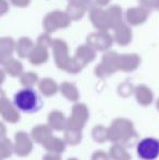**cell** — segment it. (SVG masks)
Returning <instances> with one entry per match:
<instances>
[{
	"label": "cell",
	"mask_w": 159,
	"mask_h": 160,
	"mask_svg": "<svg viewBox=\"0 0 159 160\" xmlns=\"http://www.w3.org/2000/svg\"><path fill=\"white\" fill-rule=\"evenodd\" d=\"M136 154L141 160H156L159 158V139L144 137L136 144Z\"/></svg>",
	"instance_id": "4"
},
{
	"label": "cell",
	"mask_w": 159,
	"mask_h": 160,
	"mask_svg": "<svg viewBox=\"0 0 159 160\" xmlns=\"http://www.w3.org/2000/svg\"><path fill=\"white\" fill-rule=\"evenodd\" d=\"M92 138L95 143L104 144L108 142V128L105 125L98 124L92 128Z\"/></svg>",
	"instance_id": "11"
},
{
	"label": "cell",
	"mask_w": 159,
	"mask_h": 160,
	"mask_svg": "<svg viewBox=\"0 0 159 160\" xmlns=\"http://www.w3.org/2000/svg\"><path fill=\"white\" fill-rule=\"evenodd\" d=\"M156 108H157V110L159 111V99L157 100V102H156Z\"/></svg>",
	"instance_id": "20"
},
{
	"label": "cell",
	"mask_w": 159,
	"mask_h": 160,
	"mask_svg": "<svg viewBox=\"0 0 159 160\" xmlns=\"http://www.w3.org/2000/svg\"><path fill=\"white\" fill-rule=\"evenodd\" d=\"M83 138L82 132H75V131H69L66 130L63 134V139L67 145L70 146H77L81 144Z\"/></svg>",
	"instance_id": "12"
},
{
	"label": "cell",
	"mask_w": 159,
	"mask_h": 160,
	"mask_svg": "<svg viewBox=\"0 0 159 160\" xmlns=\"http://www.w3.org/2000/svg\"><path fill=\"white\" fill-rule=\"evenodd\" d=\"M67 144L64 142L63 138H60L58 136H52L45 143V145L42 147L45 148V150L47 152V154H53V155H61L64 152L67 148Z\"/></svg>",
	"instance_id": "9"
},
{
	"label": "cell",
	"mask_w": 159,
	"mask_h": 160,
	"mask_svg": "<svg viewBox=\"0 0 159 160\" xmlns=\"http://www.w3.org/2000/svg\"><path fill=\"white\" fill-rule=\"evenodd\" d=\"M13 105L19 111L32 114L39 111L42 106V100L36 89L33 87H23L15 93Z\"/></svg>",
	"instance_id": "2"
},
{
	"label": "cell",
	"mask_w": 159,
	"mask_h": 160,
	"mask_svg": "<svg viewBox=\"0 0 159 160\" xmlns=\"http://www.w3.org/2000/svg\"><path fill=\"white\" fill-rule=\"evenodd\" d=\"M108 142L120 144L124 147L131 146L138 139L134 123L127 118H116L108 128Z\"/></svg>",
	"instance_id": "1"
},
{
	"label": "cell",
	"mask_w": 159,
	"mask_h": 160,
	"mask_svg": "<svg viewBox=\"0 0 159 160\" xmlns=\"http://www.w3.org/2000/svg\"><path fill=\"white\" fill-rule=\"evenodd\" d=\"M0 117L3 120V122L15 124L21 120L20 111L15 108L13 102L9 101L8 99H3L0 102Z\"/></svg>",
	"instance_id": "6"
},
{
	"label": "cell",
	"mask_w": 159,
	"mask_h": 160,
	"mask_svg": "<svg viewBox=\"0 0 159 160\" xmlns=\"http://www.w3.org/2000/svg\"><path fill=\"white\" fill-rule=\"evenodd\" d=\"M67 120H68V118L62 111L52 110L49 112L48 117H47V124L52 131L64 132L67 130Z\"/></svg>",
	"instance_id": "7"
},
{
	"label": "cell",
	"mask_w": 159,
	"mask_h": 160,
	"mask_svg": "<svg viewBox=\"0 0 159 160\" xmlns=\"http://www.w3.org/2000/svg\"><path fill=\"white\" fill-rule=\"evenodd\" d=\"M7 137V128L2 121H0V139Z\"/></svg>",
	"instance_id": "17"
},
{
	"label": "cell",
	"mask_w": 159,
	"mask_h": 160,
	"mask_svg": "<svg viewBox=\"0 0 159 160\" xmlns=\"http://www.w3.org/2000/svg\"><path fill=\"white\" fill-rule=\"evenodd\" d=\"M108 155L110 160H131V154L127 150V147L120 144H112L109 148Z\"/></svg>",
	"instance_id": "10"
},
{
	"label": "cell",
	"mask_w": 159,
	"mask_h": 160,
	"mask_svg": "<svg viewBox=\"0 0 159 160\" xmlns=\"http://www.w3.org/2000/svg\"><path fill=\"white\" fill-rule=\"evenodd\" d=\"M34 149V142L28 133L25 131H17L13 141V152L17 157H27Z\"/></svg>",
	"instance_id": "5"
},
{
	"label": "cell",
	"mask_w": 159,
	"mask_h": 160,
	"mask_svg": "<svg viewBox=\"0 0 159 160\" xmlns=\"http://www.w3.org/2000/svg\"><path fill=\"white\" fill-rule=\"evenodd\" d=\"M91 160H110L108 152H105L102 149H98L92 154Z\"/></svg>",
	"instance_id": "15"
},
{
	"label": "cell",
	"mask_w": 159,
	"mask_h": 160,
	"mask_svg": "<svg viewBox=\"0 0 159 160\" xmlns=\"http://www.w3.org/2000/svg\"><path fill=\"white\" fill-rule=\"evenodd\" d=\"M89 120V110L83 103H75L67 120V130L82 132Z\"/></svg>",
	"instance_id": "3"
},
{
	"label": "cell",
	"mask_w": 159,
	"mask_h": 160,
	"mask_svg": "<svg viewBox=\"0 0 159 160\" xmlns=\"http://www.w3.org/2000/svg\"><path fill=\"white\" fill-rule=\"evenodd\" d=\"M67 160H80V159H77V157H70V158H68Z\"/></svg>",
	"instance_id": "19"
},
{
	"label": "cell",
	"mask_w": 159,
	"mask_h": 160,
	"mask_svg": "<svg viewBox=\"0 0 159 160\" xmlns=\"http://www.w3.org/2000/svg\"><path fill=\"white\" fill-rule=\"evenodd\" d=\"M42 160H62L60 155H53V154H46L42 157Z\"/></svg>",
	"instance_id": "16"
},
{
	"label": "cell",
	"mask_w": 159,
	"mask_h": 160,
	"mask_svg": "<svg viewBox=\"0 0 159 160\" xmlns=\"http://www.w3.org/2000/svg\"><path fill=\"white\" fill-rule=\"evenodd\" d=\"M136 100L141 106L146 107V106L152 105V102H153V94L151 93V91L144 92L140 88L136 92Z\"/></svg>",
	"instance_id": "14"
},
{
	"label": "cell",
	"mask_w": 159,
	"mask_h": 160,
	"mask_svg": "<svg viewBox=\"0 0 159 160\" xmlns=\"http://www.w3.org/2000/svg\"><path fill=\"white\" fill-rule=\"evenodd\" d=\"M0 160H4L3 157H2V155H1V152H0Z\"/></svg>",
	"instance_id": "21"
},
{
	"label": "cell",
	"mask_w": 159,
	"mask_h": 160,
	"mask_svg": "<svg viewBox=\"0 0 159 160\" xmlns=\"http://www.w3.org/2000/svg\"><path fill=\"white\" fill-rule=\"evenodd\" d=\"M3 99H6V98H4V96H3V93H2V92H0V102H1Z\"/></svg>",
	"instance_id": "18"
},
{
	"label": "cell",
	"mask_w": 159,
	"mask_h": 160,
	"mask_svg": "<svg viewBox=\"0 0 159 160\" xmlns=\"http://www.w3.org/2000/svg\"><path fill=\"white\" fill-rule=\"evenodd\" d=\"M0 152H1L3 159H8L12 156L13 152V142L9 139L8 137L0 139Z\"/></svg>",
	"instance_id": "13"
},
{
	"label": "cell",
	"mask_w": 159,
	"mask_h": 160,
	"mask_svg": "<svg viewBox=\"0 0 159 160\" xmlns=\"http://www.w3.org/2000/svg\"><path fill=\"white\" fill-rule=\"evenodd\" d=\"M52 132L50 128L48 127V124H37L32 128L30 135L32 137L34 144H38L40 146H44L45 143L52 136Z\"/></svg>",
	"instance_id": "8"
}]
</instances>
